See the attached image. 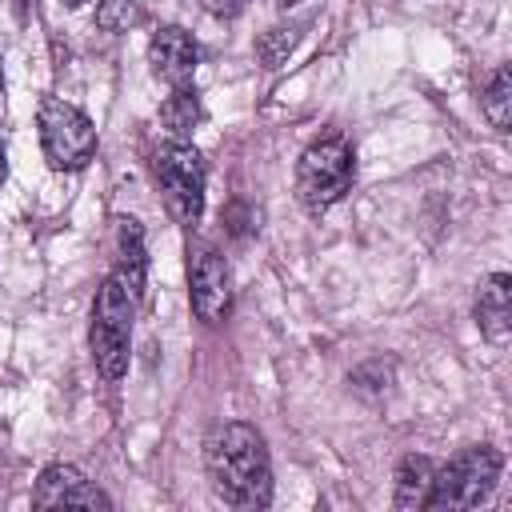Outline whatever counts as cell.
<instances>
[{
  "label": "cell",
  "mask_w": 512,
  "mask_h": 512,
  "mask_svg": "<svg viewBox=\"0 0 512 512\" xmlns=\"http://www.w3.org/2000/svg\"><path fill=\"white\" fill-rule=\"evenodd\" d=\"M204 468H208L212 492L232 508H264L272 500L268 444L244 420H228V424H216L208 432Z\"/></svg>",
  "instance_id": "1"
},
{
  "label": "cell",
  "mask_w": 512,
  "mask_h": 512,
  "mask_svg": "<svg viewBox=\"0 0 512 512\" xmlns=\"http://www.w3.org/2000/svg\"><path fill=\"white\" fill-rule=\"evenodd\" d=\"M136 296L108 272L104 284L96 288L92 300V328H88V348L92 364L104 380H120L128 372L132 356V320H136Z\"/></svg>",
  "instance_id": "2"
},
{
  "label": "cell",
  "mask_w": 512,
  "mask_h": 512,
  "mask_svg": "<svg viewBox=\"0 0 512 512\" xmlns=\"http://www.w3.org/2000/svg\"><path fill=\"white\" fill-rule=\"evenodd\" d=\"M500 468H504V456L492 444H468V448H460L448 464L436 468L424 508H436V512H444V508L448 512L480 508L496 492Z\"/></svg>",
  "instance_id": "3"
},
{
  "label": "cell",
  "mask_w": 512,
  "mask_h": 512,
  "mask_svg": "<svg viewBox=\"0 0 512 512\" xmlns=\"http://www.w3.org/2000/svg\"><path fill=\"white\" fill-rule=\"evenodd\" d=\"M352 180H356L352 144L344 136H324V140H316V144H308L300 152V164H296V200L304 204V212L320 216L336 200L348 196Z\"/></svg>",
  "instance_id": "4"
},
{
  "label": "cell",
  "mask_w": 512,
  "mask_h": 512,
  "mask_svg": "<svg viewBox=\"0 0 512 512\" xmlns=\"http://www.w3.org/2000/svg\"><path fill=\"white\" fill-rule=\"evenodd\" d=\"M152 180L176 224H196L204 216V160L188 140H168L152 152Z\"/></svg>",
  "instance_id": "5"
},
{
  "label": "cell",
  "mask_w": 512,
  "mask_h": 512,
  "mask_svg": "<svg viewBox=\"0 0 512 512\" xmlns=\"http://www.w3.org/2000/svg\"><path fill=\"white\" fill-rule=\"evenodd\" d=\"M36 128H40V148H44V160L48 168L56 172H80L92 164L96 156V128L92 120L60 100V96H44L40 108H36Z\"/></svg>",
  "instance_id": "6"
},
{
  "label": "cell",
  "mask_w": 512,
  "mask_h": 512,
  "mask_svg": "<svg viewBox=\"0 0 512 512\" xmlns=\"http://www.w3.org/2000/svg\"><path fill=\"white\" fill-rule=\"evenodd\" d=\"M188 300L200 324H220L232 308V268L208 244L188 252Z\"/></svg>",
  "instance_id": "7"
},
{
  "label": "cell",
  "mask_w": 512,
  "mask_h": 512,
  "mask_svg": "<svg viewBox=\"0 0 512 512\" xmlns=\"http://www.w3.org/2000/svg\"><path fill=\"white\" fill-rule=\"evenodd\" d=\"M36 508H112V500L76 468V464H48L32 488Z\"/></svg>",
  "instance_id": "8"
},
{
  "label": "cell",
  "mask_w": 512,
  "mask_h": 512,
  "mask_svg": "<svg viewBox=\"0 0 512 512\" xmlns=\"http://www.w3.org/2000/svg\"><path fill=\"white\" fill-rule=\"evenodd\" d=\"M148 64H152L156 80H164L168 88H180V84H192V72L200 64V48H196L192 32H184L180 24H164L148 40Z\"/></svg>",
  "instance_id": "9"
},
{
  "label": "cell",
  "mask_w": 512,
  "mask_h": 512,
  "mask_svg": "<svg viewBox=\"0 0 512 512\" xmlns=\"http://www.w3.org/2000/svg\"><path fill=\"white\" fill-rule=\"evenodd\" d=\"M476 324L484 332L488 344L504 348L512 336V276L508 272H492L476 284V300H472Z\"/></svg>",
  "instance_id": "10"
},
{
  "label": "cell",
  "mask_w": 512,
  "mask_h": 512,
  "mask_svg": "<svg viewBox=\"0 0 512 512\" xmlns=\"http://www.w3.org/2000/svg\"><path fill=\"white\" fill-rule=\"evenodd\" d=\"M112 276L140 300L144 296V276H148V252H144V228L132 216H116L112 220Z\"/></svg>",
  "instance_id": "11"
},
{
  "label": "cell",
  "mask_w": 512,
  "mask_h": 512,
  "mask_svg": "<svg viewBox=\"0 0 512 512\" xmlns=\"http://www.w3.org/2000/svg\"><path fill=\"white\" fill-rule=\"evenodd\" d=\"M200 120H204V104H200V92H196L192 84H180V88H172V92L164 96V104H160V124L168 128L172 140H188V136L200 128Z\"/></svg>",
  "instance_id": "12"
},
{
  "label": "cell",
  "mask_w": 512,
  "mask_h": 512,
  "mask_svg": "<svg viewBox=\"0 0 512 512\" xmlns=\"http://www.w3.org/2000/svg\"><path fill=\"white\" fill-rule=\"evenodd\" d=\"M436 464L428 456H404L396 468V508H424Z\"/></svg>",
  "instance_id": "13"
},
{
  "label": "cell",
  "mask_w": 512,
  "mask_h": 512,
  "mask_svg": "<svg viewBox=\"0 0 512 512\" xmlns=\"http://www.w3.org/2000/svg\"><path fill=\"white\" fill-rule=\"evenodd\" d=\"M480 112L488 116V124L496 132H508V124H512V72H508V64H500L488 76V84L480 92Z\"/></svg>",
  "instance_id": "14"
},
{
  "label": "cell",
  "mask_w": 512,
  "mask_h": 512,
  "mask_svg": "<svg viewBox=\"0 0 512 512\" xmlns=\"http://www.w3.org/2000/svg\"><path fill=\"white\" fill-rule=\"evenodd\" d=\"M296 32H300V28H268V32H264V40H260V48H256V52H260V60H264L268 68H276V64L292 52Z\"/></svg>",
  "instance_id": "15"
},
{
  "label": "cell",
  "mask_w": 512,
  "mask_h": 512,
  "mask_svg": "<svg viewBox=\"0 0 512 512\" xmlns=\"http://www.w3.org/2000/svg\"><path fill=\"white\" fill-rule=\"evenodd\" d=\"M136 20H140L136 0H104V4H100V24H104V28H128V24H136Z\"/></svg>",
  "instance_id": "16"
},
{
  "label": "cell",
  "mask_w": 512,
  "mask_h": 512,
  "mask_svg": "<svg viewBox=\"0 0 512 512\" xmlns=\"http://www.w3.org/2000/svg\"><path fill=\"white\" fill-rule=\"evenodd\" d=\"M208 4V12H216V16H236V12H244V0H204Z\"/></svg>",
  "instance_id": "17"
},
{
  "label": "cell",
  "mask_w": 512,
  "mask_h": 512,
  "mask_svg": "<svg viewBox=\"0 0 512 512\" xmlns=\"http://www.w3.org/2000/svg\"><path fill=\"white\" fill-rule=\"evenodd\" d=\"M4 180H8V160H4V144H0V188H4Z\"/></svg>",
  "instance_id": "18"
},
{
  "label": "cell",
  "mask_w": 512,
  "mask_h": 512,
  "mask_svg": "<svg viewBox=\"0 0 512 512\" xmlns=\"http://www.w3.org/2000/svg\"><path fill=\"white\" fill-rule=\"evenodd\" d=\"M0 116H4V68H0Z\"/></svg>",
  "instance_id": "19"
},
{
  "label": "cell",
  "mask_w": 512,
  "mask_h": 512,
  "mask_svg": "<svg viewBox=\"0 0 512 512\" xmlns=\"http://www.w3.org/2000/svg\"><path fill=\"white\" fill-rule=\"evenodd\" d=\"M64 4H68V8H80V4H88V0H64Z\"/></svg>",
  "instance_id": "20"
},
{
  "label": "cell",
  "mask_w": 512,
  "mask_h": 512,
  "mask_svg": "<svg viewBox=\"0 0 512 512\" xmlns=\"http://www.w3.org/2000/svg\"><path fill=\"white\" fill-rule=\"evenodd\" d=\"M280 4H284V8H292V4H300V0H280Z\"/></svg>",
  "instance_id": "21"
}]
</instances>
